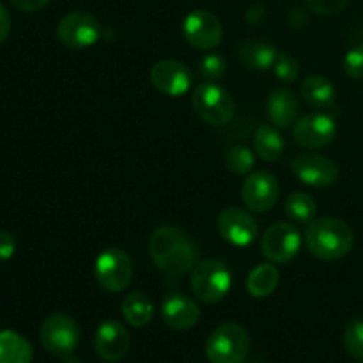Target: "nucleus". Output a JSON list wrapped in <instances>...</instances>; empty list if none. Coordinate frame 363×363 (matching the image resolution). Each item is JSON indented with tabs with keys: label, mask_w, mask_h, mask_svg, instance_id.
I'll use <instances>...</instances> for the list:
<instances>
[{
	"label": "nucleus",
	"mask_w": 363,
	"mask_h": 363,
	"mask_svg": "<svg viewBox=\"0 0 363 363\" xmlns=\"http://www.w3.org/2000/svg\"><path fill=\"white\" fill-rule=\"evenodd\" d=\"M149 255L160 272L169 277H181L197 266L199 247L186 230L163 225L149 238Z\"/></svg>",
	"instance_id": "1"
},
{
	"label": "nucleus",
	"mask_w": 363,
	"mask_h": 363,
	"mask_svg": "<svg viewBox=\"0 0 363 363\" xmlns=\"http://www.w3.org/2000/svg\"><path fill=\"white\" fill-rule=\"evenodd\" d=\"M305 245L315 259L339 261L346 257L354 245V233L344 220L315 218L305 229Z\"/></svg>",
	"instance_id": "2"
},
{
	"label": "nucleus",
	"mask_w": 363,
	"mask_h": 363,
	"mask_svg": "<svg viewBox=\"0 0 363 363\" xmlns=\"http://www.w3.org/2000/svg\"><path fill=\"white\" fill-rule=\"evenodd\" d=\"M191 108L201 121L211 126H225L234 119L236 101L218 82H202L194 89Z\"/></svg>",
	"instance_id": "3"
},
{
	"label": "nucleus",
	"mask_w": 363,
	"mask_h": 363,
	"mask_svg": "<svg viewBox=\"0 0 363 363\" xmlns=\"http://www.w3.org/2000/svg\"><path fill=\"white\" fill-rule=\"evenodd\" d=\"M250 353V335L238 323L220 325L206 342L209 363H245Z\"/></svg>",
	"instance_id": "4"
},
{
	"label": "nucleus",
	"mask_w": 363,
	"mask_h": 363,
	"mask_svg": "<svg viewBox=\"0 0 363 363\" xmlns=\"http://www.w3.org/2000/svg\"><path fill=\"white\" fill-rule=\"evenodd\" d=\"M233 275L229 266L218 259H206L191 269V291L202 303H218L229 294Z\"/></svg>",
	"instance_id": "5"
},
{
	"label": "nucleus",
	"mask_w": 363,
	"mask_h": 363,
	"mask_svg": "<svg viewBox=\"0 0 363 363\" xmlns=\"http://www.w3.org/2000/svg\"><path fill=\"white\" fill-rule=\"evenodd\" d=\"M39 340L52 357L64 360L77 351L80 344V330L77 321L67 314H52L41 323Z\"/></svg>",
	"instance_id": "6"
},
{
	"label": "nucleus",
	"mask_w": 363,
	"mask_h": 363,
	"mask_svg": "<svg viewBox=\"0 0 363 363\" xmlns=\"http://www.w3.org/2000/svg\"><path fill=\"white\" fill-rule=\"evenodd\" d=\"M94 277L108 293H123L133 280V261L121 248H105L96 257Z\"/></svg>",
	"instance_id": "7"
},
{
	"label": "nucleus",
	"mask_w": 363,
	"mask_h": 363,
	"mask_svg": "<svg viewBox=\"0 0 363 363\" xmlns=\"http://www.w3.org/2000/svg\"><path fill=\"white\" fill-rule=\"evenodd\" d=\"M301 240L300 230L293 223H273L262 236L261 252L273 264H286L300 254Z\"/></svg>",
	"instance_id": "8"
},
{
	"label": "nucleus",
	"mask_w": 363,
	"mask_h": 363,
	"mask_svg": "<svg viewBox=\"0 0 363 363\" xmlns=\"http://www.w3.org/2000/svg\"><path fill=\"white\" fill-rule=\"evenodd\" d=\"M101 38V25L94 14L87 11H73L57 25V39L73 50L87 48Z\"/></svg>",
	"instance_id": "9"
},
{
	"label": "nucleus",
	"mask_w": 363,
	"mask_h": 363,
	"mask_svg": "<svg viewBox=\"0 0 363 363\" xmlns=\"http://www.w3.org/2000/svg\"><path fill=\"white\" fill-rule=\"evenodd\" d=\"M291 167L294 176L312 188H328L340 177L339 165L332 158L319 152H301L294 156Z\"/></svg>",
	"instance_id": "10"
},
{
	"label": "nucleus",
	"mask_w": 363,
	"mask_h": 363,
	"mask_svg": "<svg viewBox=\"0 0 363 363\" xmlns=\"http://www.w3.org/2000/svg\"><path fill=\"white\" fill-rule=\"evenodd\" d=\"M184 41L195 50H213L222 43L223 27L218 18L206 9H195L186 14L181 25Z\"/></svg>",
	"instance_id": "11"
},
{
	"label": "nucleus",
	"mask_w": 363,
	"mask_h": 363,
	"mask_svg": "<svg viewBox=\"0 0 363 363\" xmlns=\"http://www.w3.org/2000/svg\"><path fill=\"white\" fill-rule=\"evenodd\" d=\"M241 199L252 213H266L275 208L280 199V183L268 170H254L241 186Z\"/></svg>",
	"instance_id": "12"
},
{
	"label": "nucleus",
	"mask_w": 363,
	"mask_h": 363,
	"mask_svg": "<svg viewBox=\"0 0 363 363\" xmlns=\"http://www.w3.org/2000/svg\"><path fill=\"white\" fill-rule=\"evenodd\" d=\"M337 137V123L330 113L312 112L296 121L293 138L300 147L314 151L332 144Z\"/></svg>",
	"instance_id": "13"
},
{
	"label": "nucleus",
	"mask_w": 363,
	"mask_h": 363,
	"mask_svg": "<svg viewBox=\"0 0 363 363\" xmlns=\"http://www.w3.org/2000/svg\"><path fill=\"white\" fill-rule=\"evenodd\" d=\"M218 234L234 247H250L259 234V227L252 213L236 206L225 208L216 220Z\"/></svg>",
	"instance_id": "14"
},
{
	"label": "nucleus",
	"mask_w": 363,
	"mask_h": 363,
	"mask_svg": "<svg viewBox=\"0 0 363 363\" xmlns=\"http://www.w3.org/2000/svg\"><path fill=\"white\" fill-rule=\"evenodd\" d=\"M151 84L162 94L179 98L194 85V73L184 62L174 59L160 60L151 69Z\"/></svg>",
	"instance_id": "15"
},
{
	"label": "nucleus",
	"mask_w": 363,
	"mask_h": 363,
	"mask_svg": "<svg viewBox=\"0 0 363 363\" xmlns=\"http://www.w3.org/2000/svg\"><path fill=\"white\" fill-rule=\"evenodd\" d=\"M130 350V333L119 321H103L94 333V351L103 362L116 363L126 357Z\"/></svg>",
	"instance_id": "16"
},
{
	"label": "nucleus",
	"mask_w": 363,
	"mask_h": 363,
	"mask_svg": "<svg viewBox=\"0 0 363 363\" xmlns=\"http://www.w3.org/2000/svg\"><path fill=\"white\" fill-rule=\"evenodd\" d=\"M162 319L169 328L186 332L194 328L201 319V308L183 293H169L162 301Z\"/></svg>",
	"instance_id": "17"
},
{
	"label": "nucleus",
	"mask_w": 363,
	"mask_h": 363,
	"mask_svg": "<svg viewBox=\"0 0 363 363\" xmlns=\"http://www.w3.org/2000/svg\"><path fill=\"white\" fill-rule=\"evenodd\" d=\"M298 110H300V103L291 89H273L266 99V113H268L269 123L279 130H287L296 124Z\"/></svg>",
	"instance_id": "18"
},
{
	"label": "nucleus",
	"mask_w": 363,
	"mask_h": 363,
	"mask_svg": "<svg viewBox=\"0 0 363 363\" xmlns=\"http://www.w3.org/2000/svg\"><path fill=\"white\" fill-rule=\"evenodd\" d=\"M301 98L305 103L318 110L332 108L337 101V89L332 82L321 74H312L301 82L300 87Z\"/></svg>",
	"instance_id": "19"
},
{
	"label": "nucleus",
	"mask_w": 363,
	"mask_h": 363,
	"mask_svg": "<svg viewBox=\"0 0 363 363\" xmlns=\"http://www.w3.org/2000/svg\"><path fill=\"white\" fill-rule=\"evenodd\" d=\"M279 50L269 43L262 41H247L240 48V59L248 69L252 71H268L273 69L275 60L279 57Z\"/></svg>",
	"instance_id": "20"
},
{
	"label": "nucleus",
	"mask_w": 363,
	"mask_h": 363,
	"mask_svg": "<svg viewBox=\"0 0 363 363\" xmlns=\"http://www.w3.org/2000/svg\"><path fill=\"white\" fill-rule=\"evenodd\" d=\"M121 312L128 325L133 328H142L151 323L152 315H155V305L147 294L130 293L121 301Z\"/></svg>",
	"instance_id": "21"
},
{
	"label": "nucleus",
	"mask_w": 363,
	"mask_h": 363,
	"mask_svg": "<svg viewBox=\"0 0 363 363\" xmlns=\"http://www.w3.org/2000/svg\"><path fill=\"white\" fill-rule=\"evenodd\" d=\"M32 357L30 342L20 333L13 330L0 332V363H30Z\"/></svg>",
	"instance_id": "22"
},
{
	"label": "nucleus",
	"mask_w": 363,
	"mask_h": 363,
	"mask_svg": "<svg viewBox=\"0 0 363 363\" xmlns=\"http://www.w3.org/2000/svg\"><path fill=\"white\" fill-rule=\"evenodd\" d=\"M284 147V138L280 135L279 128L273 124H262L257 128L254 135V151L264 162H275L282 156Z\"/></svg>",
	"instance_id": "23"
},
{
	"label": "nucleus",
	"mask_w": 363,
	"mask_h": 363,
	"mask_svg": "<svg viewBox=\"0 0 363 363\" xmlns=\"http://www.w3.org/2000/svg\"><path fill=\"white\" fill-rule=\"evenodd\" d=\"M280 282V272L273 262L259 264L247 279V291L254 298H266L275 293Z\"/></svg>",
	"instance_id": "24"
},
{
	"label": "nucleus",
	"mask_w": 363,
	"mask_h": 363,
	"mask_svg": "<svg viewBox=\"0 0 363 363\" xmlns=\"http://www.w3.org/2000/svg\"><path fill=\"white\" fill-rule=\"evenodd\" d=\"M286 215L293 223H308L315 220L318 215V206L315 201L305 191H294L286 199Z\"/></svg>",
	"instance_id": "25"
},
{
	"label": "nucleus",
	"mask_w": 363,
	"mask_h": 363,
	"mask_svg": "<svg viewBox=\"0 0 363 363\" xmlns=\"http://www.w3.org/2000/svg\"><path fill=\"white\" fill-rule=\"evenodd\" d=\"M199 77L204 82H220L227 73V60L220 53L211 52L201 57L197 64Z\"/></svg>",
	"instance_id": "26"
},
{
	"label": "nucleus",
	"mask_w": 363,
	"mask_h": 363,
	"mask_svg": "<svg viewBox=\"0 0 363 363\" xmlns=\"http://www.w3.org/2000/svg\"><path fill=\"white\" fill-rule=\"evenodd\" d=\"M225 165L234 174H250L255 165V156L245 145H233L225 155Z\"/></svg>",
	"instance_id": "27"
},
{
	"label": "nucleus",
	"mask_w": 363,
	"mask_h": 363,
	"mask_svg": "<svg viewBox=\"0 0 363 363\" xmlns=\"http://www.w3.org/2000/svg\"><path fill=\"white\" fill-rule=\"evenodd\" d=\"M344 346L354 360L363 362V318H354L344 330Z\"/></svg>",
	"instance_id": "28"
},
{
	"label": "nucleus",
	"mask_w": 363,
	"mask_h": 363,
	"mask_svg": "<svg viewBox=\"0 0 363 363\" xmlns=\"http://www.w3.org/2000/svg\"><path fill=\"white\" fill-rule=\"evenodd\" d=\"M273 71H275V77L280 82L293 84L300 77V62L296 60V57L289 55V53H279Z\"/></svg>",
	"instance_id": "29"
},
{
	"label": "nucleus",
	"mask_w": 363,
	"mask_h": 363,
	"mask_svg": "<svg viewBox=\"0 0 363 363\" xmlns=\"http://www.w3.org/2000/svg\"><path fill=\"white\" fill-rule=\"evenodd\" d=\"M342 69L353 80H363V43L347 50L342 59Z\"/></svg>",
	"instance_id": "30"
},
{
	"label": "nucleus",
	"mask_w": 363,
	"mask_h": 363,
	"mask_svg": "<svg viewBox=\"0 0 363 363\" xmlns=\"http://www.w3.org/2000/svg\"><path fill=\"white\" fill-rule=\"evenodd\" d=\"M350 0H305L307 9L321 16H335L346 9Z\"/></svg>",
	"instance_id": "31"
},
{
	"label": "nucleus",
	"mask_w": 363,
	"mask_h": 363,
	"mask_svg": "<svg viewBox=\"0 0 363 363\" xmlns=\"http://www.w3.org/2000/svg\"><path fill=\"white\" fill-rule=\"evenodd\" d=\"M16 252V238L7 230H0V262L13 259Z\"/></svg>",
	"instance_id": "32"
},
{
	"label": "nucleus",
	"mask_w": 363,
	"mask_h": 363,
	"mask_svg": "<svg viewBox=\"0 0 363 363\" xmlns=\"http://www.w3.org/2000/svg\"><path fill=\"white\" fill-rule=\"evenodd\" d=\"M11 4L21 13H38L48 6L50 0H11Z\"/></svg>",
	"instance_id": "33"
},
{
	"label": "nucleus",
	"mask_w": 363,
	"mask_h": 363,
	"mask_svg": "<svg viewBox=\"0 0 363 363\" xmlns=\"http://www.w3.org/2000/svg\"><path fill=\"white\" fill-rule=\"evenodd\" d=\"M9 32H11V16L7 13L6 7L0 4V45L9 38Z\"/></svg>",
	"instance_id": "34"
},
{
	"label": "nucleus",
	"mask_w": 363,
	"mask_h": 363,
	"mask_svg": "<svg viewBox=\"0 0 363 363\" xmlns=\"http://www.w3.org/2000/svg\"><path fill=\"white\" fill-rule=\"evenodd\" d=\"M264 14H266L264 6H261V4H254V6L247 11V21L250 25H255L264 18Z\"/></svg>",
	"instance_id": "35"
},
{
	"label": "nucleus",
	"mask_w": 363,
	"mask_h": 363,
	"mask_svg": "<svg viewBox=\"0 0 363 363\" xmlns=\"http://www.w3.org/2000/svg\"><path fill=\"white\" fill-rule=\"evenodd\" d=\"M307 13L303 9H293L289 14V21L293 27H303L307 23Z\"/></svg>",
	"instance_id": "36"
},
{
	"label": "nucleus",
	"mask_w": 363,
	"mask_h": 363,
	"mask_svg": "<svg viewBox=\"0 0 363 363\" xmlns=\"http://www.w3.org/2000/svg\"><path fill=\"white\" fill-rule=\"evenodd\" d=\"M62 363H82L80 360H78V358H74L73 354H71V357H67V358H64L62 360Z\"/></svg>",
	"instance_id": "37"
}]
</instances>
